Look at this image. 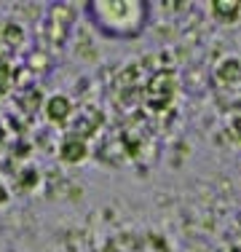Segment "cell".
I'll return each instance as SVG.
<instances>
[{
    "label": "cell",
    "instance_id": "1",
    "mask_svg": "<svg viewBox=\"0 0 241 252\" xmlns=\"http://www.w3.org/2000/svg\"><path fill=\"white\" fill-rule=\"evenodd\" d=\"M83 14L94 25L96 32L116 40L137 38L150 19V3L134 0V3H83Z\"/></svg>",
    "mask_w": 241,
    "mask_h": 252
}]
</instances>
